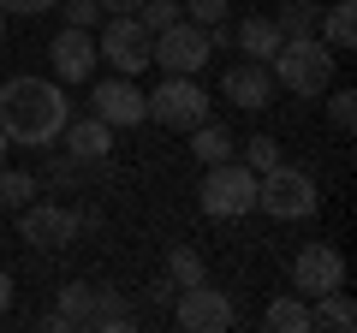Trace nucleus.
Instances as JSON below:
<instances>
[{"mask_svg": "<svg viewBox=\"0 0 357 333\" xmlns=\"http://www.w3.org/2000/svg\"><path fill=\"white\" fill-rule=\"evenodd\" d=\"M72 119V102L54 77H6L0 84V131L24 149H54Z\"/></svg>", "mask_w": 357, "mask_h": 333, "instance_id": "f257e3e1", "label": "nucleus"}, {"mask_svg": "<svg viewBox=\"0 0 357 333\" xmlns=\"http://www.w3.org/2000/svg\"><path fill=\"white\" fill-rule=\"evenodd\" d=\"M274 77H280L292 95H328L333 90V48L321 36H292L280 42V54H274Z\"/></svg>", "mask_w": 357, "mask_h": 333, "instance_id": "f03ea898", "label": "nucleus"}, {"mask_svg": "<svg viewBox=\"0 0 357 333\" xmlns=\"http://www.w3.org/2000/svg\"><path fill=\"white\" fill-rule=\"evenodd\" d=\"M197 203H203L208 220H244L256 208V173L232 155V161H215L208 179L197 185Z\"/></svg>", "mask_w": 357, "mask_h": 333, "instance_id": "7ed1b4c3", "label": "nucleus"}, {"mask_svg": "<svg viewBox=\"0 0 357 333\" xmlns=\"http://www.w3.org/2000/svg\"><path fill=\"white\" fill-rule=\"evenodd\" d=\"M256 208L274 215V220H310L316 215V179L304 166L274 161L268 173H256Z\"/></svg>", "mask_w": 357, "mask_h": 333, "instance_id": "20e7f679", "label": "nucleus"}, {"mask_svg": "<svg viewBox=\"0 0 357 333\" xmlns=\"http://www.w3.org/2000/svg\"><path fill=\"white\" fill-rule=\"evenodd\" d=\"M208 54H215V42H208V30L191 24V18H178L161 36H149V65H161L167 77H197L208 65Z\"/></svg>", "mask_w": 357, "mask_h": 333, "instance_id": "39448f33", "label": "nucleus"}, {"mask_svg": "<svg viewBox=\"0 0 357 333\" xmlns=\"http://www.w3.org/2000/svg\"><path fill=\"white\" fill-rule=\"evenodd\" d=\"M96 30H102V36H96V54H102L119 77H137L143 65H149V30L137 24V13H107Z\"/></svg>", "mask_w": 357, "mask_h": 333, "instance_id": "423d86ee", "label": "nucleus"}, {"mask_svg": "<svg viewBox=\"0 0 357 333\" xmlns=\"http://www.w3.org/2000/svg\"><path fill=\"white\" fill-rule=\"evenodd\" d=\"M143 102H149V119L167 131H197L208 119V90L197 77H167L161 90H149Z\"/></svg>", "mask_w": 357, "mask_h": 333, "instance_id": "0eeeda50", "label": "nucleus"}, {"mask_svg": "<svg viewBox=\"0 0 357 333\" xmlns=\"http://www.w3.org/2000/svg\"><path fill=\"white\" fill-rule=\"evenodd\" d=\"M173 321L185 333H227L232 321H238V309H232V297L227 292H215V286H185V292L173 297Z\"/></svg>", "mask_w": 357, "mask_h": 333, "instance_id": "6e6552de", "label": "nucleus"}, {"mask_svg": "<svg viewBox=\"0 0 357 333\" xmlns=\"http://www.w3.org/2000/svg\"><path fill=\"white\" fill-rule=\"evenodd\" d=\"M18 238H24L30 250H66V244L77 238V215H72V208H54V203H36V196H30V203L18 208Z\"/></svg>", "mask_w": 357, "mask_h": 333, "instance_id": "1a4fd4ad", "label": "nucleus"}, {"mask_svg": "<svg viewBox=\"0 0 357 333\" xmlns=\"http://www.w3.org/2000/svg\"><path fill=\"white\" fill-rule=\"evenodd\" d=\"M292 286H298V297H321L333 286H345V256L333 244H304L292 256Z\"/></svg>", "mask_w": 357, "mask_h": 333, "instance_id": "9d476101", "label": "nucleus"}, {"mask_svg": "<svg viewBox=\"0 0 357 333\" xmlns=\"http://www.w3.org/2000/svg\"><path fill=\"white\" fill-rule=\"evenodd\" d=\"M89 114L107 119V125H143L149 119V102H143V90L131 77H107V84L89 90Z\"/></svg>", "mask_w": 357, "mask_h": 333, "instance_id": "9b49d317", "label": "nucleus"}, {"mask_svg": "<svg viewBox=\"0 0 357 333\" xmlns=\"http://www.w3.org/2000/svg\"><path fill=\"white\" fill-rule=\"evenodd\" d=\"M84 333H137V309L119 286H89V304H84Z\"/></svg>", "mask_w": 357, "mask_h": 333, "instance_id": "f8f14e48", "label": "nucleus"}, {"mask_svg": "<svg viewBox=\"0 0 357 333\" xmlns=\"http://www.w3.org/2000/svg\"><path fill=\"white\" fill-rule=\"evenodd\" d=\"M48 60H54V77H60V84H84V77L96 72L102 54H96V36H89V30H72V24H66L60 36L48 42Z\"/></svg>", "mask_w": 357, "mask_h": 333, "instance_id": "ddd939ff", "label": "nucleus"}, {"mask_svg": "<svg viewBox=\"0 0 357 333\" xmlns=\"http://www.w3.org/2000/svg\"><path fill=\"white\" fill-rule=\"evenodd\" d=\"M220 95H227L232 107H244V114H262V107L274 102V77H268V65L244 60V65H232V72H227Z\"/></svg>", "mask_w": 357, "mask_h": 333, "instance_id": "4468645a", "label": "nucleus"}, {"mask_svg": "<svg viewBox=\"0 0 357 333\" xmlns=\"http://www.w3.org/2000/svg\"><path fill=\"white\" fill-rule=\"evenodd\" d=\"M66 155H72V161H102V155H114V125H107V119H66Z\"/></svg>", "mask_w": 357, "mask_h": 333, "instance_id": "2eb2a0df", "label": "nucleus"}, {"mask_svg": "<svg viewBox=\"0 0 357 333\" xmlns=\"http://www.w3.org/2000/svg\"><path fill=\"white\" fill-rule=\"evenodd\" d=\"M280 30H274V18L268 13H250V18H238V30H232V48H244V60H256V65H268L274 54H280Z\"/></svg>", "mask_w": 357, "mask_h": 333, "instance_id": "dca6fc26", "label": "nucleus"}, {"mask_svg": "<svg viewBox=\"0 0 357 333\" xmlns=\"http://www.w3.org/2000/svg\"><path fill=\"white\" fill-rule=\"evenodd\" d=\"M310 327H333V333H351V327H357V304L345 297V286L310 297Z\"/></svg>", "mask_w": 357, "mask_h": 333, "instance_id": "f3484780", "label": "nucleus"}, {"mask_svg": "<svg viewBox=\"0 0 357 333\" xmlns=\"http://www.w3.org/2000/svg\"><path fill=\"white\" fill-rule=\"evenodd\" d=\"M191 155L203 166H215V161H232V155H238V137H232L227 125H215V119H203V125L191 131Z\"/></svg>", "mask_w": 357, "mask_h": 333, "instance_id": "a211bd4d", "label": "nucleus"}, {"mask_svg": "<svg viewBox=\"0 0 357 333\" xmlns=\"http://www.w3.org/2000/svg\"><path fill=\"white\" fill-rule=\"evenodd\" d=\"M316 36L328 42L333 54H340V48H351V42H357V13H351V0H333L328 13L316 18Z\"/></svg>", "mask_w": 357, "mask_h": 333, "instance_id": "6ab92c4d", "label": "nucleus"}, {"mask_svg": "<svg viewBox=\"0 0 357 333\" xmlns=\"http://www.w3.org/2000/svg\"><path fill=\"white\" fill-rule=\"evenodd\" d=\"M316 18H321L316 0H280V6H274V30H280L286 42L292 36H316Z\"/></svg>", "mask_w": 357, "mask_h": 333, "instance_id": "aec40b11", "label": "nucleus"}, {"mask_svg": "<svg viewBox=\"0 0 357 333\" xmlns=\"http://www.w3.org/2000/svg\"><path fill=\"white\" fill-rule=\"evenodd\" d=\"M262 327L268 333H310V304L304 297H274L268 316H262Z\"/></svg>", "mask_w": 357, "mask_h": 333, "instance_id": "412c9836", "label": "nucleus"}, {"mask_svg": "<svg viewBox=\"0 0 357 333\" xmlns=\"http://www.w3.org/2000/svg\"><path fill=\"white\" fill-rule=\"evenodd\" d=\"M203 256H197V250H191V244H173V250H167V280H173V286H197V280H203Z\"/></svg>", "mask_w": 357, "mask_h": 333, "instance_id": "4be33fe9", "label": "nucleus"}, {"mask_svg": "<svg viewBox=\"0 0 357 333\" xmlns=\"http://www.w3.org/2000/svg\"><path fill=\"white\" fill-rule=\"evenodd\" d=\"M178 18H185V6H178V0H143V6H137V24L149 30V36H161L167 24H178Z\"/></svg>", "mask_w": 357, "mask_h": 333, "instance_id": "5701e85b", "label": "nucleus"}, {"mask_svg": "<svg viewBox=\"0 0 357 333\" xmlns=\"http://www.w3.org/2000/svg\"><path fill=\"white\" fill-rule=\"evenodd\" d=\"M36 196V179L30 173H13V166H0V208H24Z\"/></svg>", "mask_w": 357, "mask_h": 333, "instance_id": "b1692460", "label": "nucleus"}, {"mask_svg": "<svg viewBox=\"0 0 357 333\" xmlns=\"http://www.w3.org/2000/svg\"><path fill=\"white\" fill-rule=\"evenodd\" d=\"M328 125L340 131V137H351V125H357V95L351 90H333L328 95Z\"/></svg>", "mask_w": 357, "mask_h": 333, "instance_id": "393cba45", "label": "nucleus"}, {"mask_svg": "<svg viewBox=\"0 0 357 333\" xmlns=\"http://www.w3.org/2000/svg\"><path fill=\"white\" fill-rule=\"evenodd\" d=\"M274 161H280V143L274 137H244V166L250 173H268Z\"/></svg>", "mask_w": 357, "mask_h": 333, "instance_id": "a878e982", "label": "nucleus"}, {"mask_svg": "<svg viewBox=\"0 0 357 333\" xmlns=\"http://www.w3.org/2000/svg\"><path fill=\"white\" fill-rule=\"evenodd\" d=\"M60 6H66V24H72V30H96V24H102V0H60Z\"/></svg>", "mask_w": 357, "mask_h": 333, "instance_id": "bb28decb", "label": "nucleus"}, {"mask_svg": "<svg viewBox=\"0 0 357 333\" xmlns=\"http://www.w3.org/2000/svg\"><path fill=\"white\" fill-rule=\"evenodd\" d=\"M227 6L232 0H185V18H191V24H227Z\"/></svg>", "mask_w": 357, "mask_h": 333, "instance_id": "cd10ccee", "label": "nucleus"}, {"mask_svg": "<svg viewBox=\"0 0 357 333\" xmlns=\"http://www.w3.org/2000/svg\"><path fill=\"white\" fill-rule=\"evenodd\" d=\"M84 304H89V286H84V280L60 286V316L72 321V327H77V321H84Z\"/></svg>", "mask_w": 357, "mask_h": 333, "instance_id": "c85d7f7f", "label": "nucleus"}, {"mask_svg": "<svg viewBox=\"0 0 357 333\" xmlns=\"http://www.w3.org/2000/svg\"><path fill=\"white\" fill-rule=\"evenodd\" d=\"M60 0H0V13L6 18H36V13H54Z\"/></svg>", "mask_w": 357, "mask_h": 333, "instance_id": "c756f323", "label": "nucleus"}, {"mask_svg": "<svg viewBox=\"0 0 357 333\" xmlns=\"http://www.w3.org/2000/svg\"><path fill=\"white\" fill-rule=\"evenodd\" d=\"M149 304H173V280H167V274L149 286Z\"/></svg>", "mask_w": 357, "mask_h": 333, "instance_id": "7c9ffc66", "label": "nucleus"}, {"mask_svg": "<svg viewBox=\"0 0 357 333\" xmlns=\"http://www.w3.org/2000/svg\"><path fill=\"white\" fill-rule=\"evenodd\" d=\"M42 333H77V327L60 316V309H54V316H42Z\"/></svg>", "mask_w": 357, "mask_h": 333, "instance_id": "2f4dec72", "label": "nucleus"}, {"mask_svg": "<svg viewBox=\"0 0 357 333\" xmlns=\"http://www.w3.org/2000/svg\"><path fill=\"white\" fill-rule=\"evenodd\" d=\"M6 309H13V274L0 268V316H6Z\"/></svg>", "mask_w": 357, "mask_h": 333, "instance_id": "473e14b6", "label": "nucleus"}, {"mask_svg": "<svg viewBox=\"0 0 357 333\" xmlns=\"http://www.w3.org/2000/svg\"><path fill=\"white\" fill-rule=\"evenodd\" d=\"M143 0H102V13H137Z\"/></svg>", "mask_w": 357, "mask_h": 333, "instance_id": "72a5a7b5", "label": "nucleus"}, {"mask_svg": "<svg viewBox=\"0 0 357 333\" xmlns=\"http://www.w3.org/2000/svg\"><path fill=\"white\" fill-rule=\"evenodd\" d=\"M6 149H13V137H6V131H0V166H6Z\"/></svg>", "mask_w": 357, "mask_h": 333, "instance_id": "f704fd0d", "label": "nucleus"}, {"mask_svg": "<svg viewBox=\"0 0 357 333\" xmlns=\"http://www.w3.org/2000/svg\"><path fill=\"white\" fill-rule=\"evenodd\" d=\"M0 42H6V13H0Z\"/></svg>", "mask_w": 357, "mask_h": 333, "instance_id": "c9c22d12", "label": "nucleus"}]
</instances>
